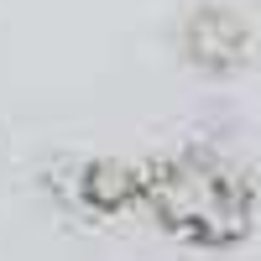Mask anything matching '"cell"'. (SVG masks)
Masks as SVG:
<instances>
[{"label":"cell","instance_id":"3","mask_svg":"<svg viewBox=\"0 0 261 261\" xmlns=\"http://www.w3.org/2000/svg\"><path fill=\"white\" fill-rule=\"evenodd\" d=\"M172 47H178V58H183L199 79H235L241 68H251L256 37H251V21L235 11V6L204 0V6L183 11Z\"/></svg>","mask_w":261,"mask_h":261},{"label":"cell","instance_id":"2","mask_svg":"<svg viewBox=\"0 0 261 261\" xmlns=\"http://www.w3.org/2000/svg\"><path fill=\"white\" fill-rule=\"evenodd\" d=\"M42 188L53 193V204L63 214H73L84 225L141 220V157H110V151L58 157L42 178Z\"/></svg>","mask_w":261,"mask_h":261},{"label":"cell","instance_id":"1","mask_svg":"<svg viewBox=\"0 0 261 261\" xmlns=\"http://www.w3.org/2000/svg\"><path fill=\"white\" fill-rule=\"evenodd\" d=\"M256 178L220 141H178L141 157V225L183 251H235L256 230Z\"/></svg>","mask_w":261,"mask_h":261}]
</instances>
